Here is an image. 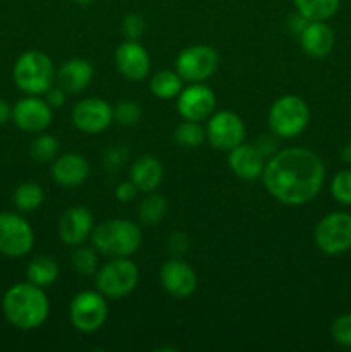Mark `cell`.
<instances>
[{
	"label": "cell",
	"mask_w": 351,
	"mask_h": 352,
	"mask_svg": "<svg viewBox=\"0 0 351 352\" xmlns=\"http://www.w3.org/2000/svg\"><path fill=\"white\" fill-rule=\"evenodd\" d=\"M264 184L268 195L288 206L310 203L322 191L326 167L322 158L306 148H286L265 162Z\"/></svg>",
	"instance_id": "6da1fadb"
},
{
	"label": "cell",
	"mask_w": 351,
	"mask_h": 352,
	"mask_svg": "<svg viewBox=\"0 0 351 352\" xmlns=\"http://www.w3.org/2000/svg\"><path fill=\"white\" fill-rule=\"evenodd\" d=\"M2 309L12 327L19 330H34L47 322L50 302L43 289L26 282L7 289L2 299Z\"/></svg>",
	"instance_id": "7a4b0ae2"
},
{
	"label": "cell",
	"mask_w": 351,
	"mask_h": 352,
	"mask_svg": "<svg viewBox=\"0 0 351 352\" xmlns=\"http://www.w3.org/2000/svg\"><path fill=\"white\" fill-rule=\"evenodd\" d=\"M92 244L96 253L112 258H129L143 241L141 229L126 219H114L93 227Z\"/></svg>",
	"instance_id": "3957f363"
},
{
	"label": "cell",
	"mask_w": 351,
	"mask_h": 352,
	"mask_svg": "<svg viewBox=\"0 0 351 352\" xmlns=\"http://www.w3.org/2000/svg\"><path fill=\"white\" fill-rule=\"evenodd\" d=\"M12 78L26 95H45L55 81L54 62L45 52L28 50L14 64Z\"/></svg>",
	"instance_id": "277c9868"
},
{
	"label": "cell",
	"mask_w": 351,
	"mask_h": 352,
	"mask_svg": "<svg viewBox=\"0 0 351 352\" xmlns=\"http://www.w3.org/2000/svg\"><path fill=\"white\" fill-rule=\"evenodd\" d=\"M310 122L308 103L296 95H284L275 100L268 112V127L277 138L299 136Z\"/></svg>",
	"instance_id": "5b68a950"
},
{
	"label": "cell",
	"mask_w": 351,
	"mask_h": 352,
	"mask_svg": "<svg viewBox=\"0 0 351 352\" xmlns=\"http://www.w3.org/2000/svg\"><path fill=\"white\" fill-rule=\"evenodd\" d=\"M96 289L107 299L129 296L140 282V270L129 258H112L95 274Z\"/></svg>",
	"instance_id": "8992f818"
},
{
	"label": "cell",
	"mask_w": 351,
	"mask_h": 352,
	"mask_svg": "<svg viewBox=\"0 0 351 352\" xmlns=\"http://www.w3.org/2000/svg\"><path fill=\"white\" fill-rule=\"evenodd\" d=\"M69 316L76 330L83 333H93L102 329L109 316L107 298L98 291H83L72 298L69 306Z\"/></svg>",
	"instance_id": "52a82bcc"
},
{
	"label": "cell",
	"mask_w": 351,
	"mask_h": 352,
	"mask_svg": "<svg viewBox=\"0 0 351 352\" xmlns=\"http://www.w3.org/2000/svg\"><path fill=\"white\" fill-rule=\"evenodd\" d=\"M317 248L323 254L336 256L351 250V215L346 212H332L323 217L313 232Z\"/></svg>",
	"instance_id": "ba28073f"
},
{
	"label": "cell",
	"mask_w": 351,
	"mask_h": 352,
	"mask_svg": "<svg viewBox=\"0 0 351 352\" xmlns=\"http://www.w3.org/2000/svg\"><path fill=\"white\" fill-rule=\"evenodd\" d=\"M219 54L210 45H193L184 48L176 58V71L182 81L205 82L219 67Z\"/></svg>",
	"instance_id": "9c48e42d"
},
{
	"label": "cell",
	"mask_w": 351,
	"mask_h": 352,
	"mask_svg": "<svg viewBox=\"0 0 351 352\" xmlns=\"http://www.w3.org/2000/svg\"><path fill=\"white\" fill-rule=\"evenodd\" d=\"M34 232L24 217L12 212L0 213V253L7 258H23L33 250Z\"/></svg>",
	"instance_id": "30bf717a"
},
{
	"label": "cell",
	"mask_w": 351,
	"mask_h": 352,
	"mask_svg": "<svg viewBox=\"0 0 351 352\" xmlns=\"http://www.w3.org/2000/svg\"><path fill=\"white\" fill-rule=\"evenodd\" d=\"M206 140L215 150L231 151L244 143L246 127L243 119L231 110L213 112L206 119Z\"/></svg>",
	"instance_id": "8fae6325"
},
{
	"label": "cell",
	"mask_w": 351,
	"mask_h": 352,
	"mask_svg": "<svg viewBox=\"0 0 351 352\" xmlns=\"http://www.w3.org/2000/svg\"><path fill=\"white\" fill-rule=\"evenodd\" d=\"M215 93L205 82H189L176 98V109L184 120L203 122L215 112Z\"/></svg>",
	"instance_id": "7c38bea8"
},
{
	"label": "cell",
	"mask_w": 351,
	"mask_h": 352,
	"mask_svg": "<svg viewBox=\"0 0 351 352\" xmlns=\"http://www.w3.org/2000/svg\"><path fill=\"white\" fill-rule=\"evenodd\" d=\"M54 119V109L38 95H28L12 107V120L21 131L43 133Z\"/></svg>",
	"instance_id": "4fadbf2b"
},
{
	"label": "cell",
	"mask_w": 351,
	"mask_h": 352,
	"mask_svg": "<svg viewBox=\"0 0 351 352\" xmlns=\"http://www.w3.org/2000/svg\"><path fill=\"white\" fill-rule=\"evenodd\" d=\"M114 122V107L102 98H85L72 109V124L85 134H100Z\"/></svg>",
	"instance_id": "5bb4252c"
},
{
	"label": "cell",
	"mask_w": 351,
	"mask_h": 352,
	"mask_svg": "<svg viewBox=\"0 0 351 352\" xmlns=\"http://www.w3.org/2000/svg\"><path fill=\"white\" fill-rule=\"evenodd\" d=\"M160 284L172 298L186 299L196 291L198 278L191 265L179 258H171L160 268Z\"/></svg>",
	"instance_id": "9a60e30c"
},
{
	"label": "cell",
	"mask_w": 351,
	"mask_h": 352,
	"mask_svg": "<svg viewBox=\"0 0 351 352\" xmlns=\"http://www.w3.org/2000/svg\"><path fill=\"white\" fill-rule=\"evenodd\" d=\"M116 67L129 81H143L150 72V55L138 40H126L117 47Z\"/></svg>",
	"instance_id": "2e32d148"
},
{
	"label": "cell",
	"mask_w": 351,
	"mask_h": 352,
	"mask_svg": "<svg viewBox=\"0 0 351 352\" xmlns=\"http://www.w3.org/2000/svg\"><path fill=\"white\" fill-rule=\"evenodd\" d=\"M93 232V215L85 206L65 210L58 222V237L67 246H79Z\"/></svg>",
	"instance_id": "e0dca14e"
},
{
	"label": "cell",
	"mask_w": 351,
	"mask_h": 352,
	"mask_svg": "<svg viewBox=\"0 0 351 352\" xmlns=\"http://www.w3.org/2000/svg\"><path fill=\"white\" fill-rule=\"evenodd\" d=\"M227 158L229 168L234 172V175L243 181H257L262 177L265 168V157L255 144L241 143L240 146L233 148Z\"/></svg>",
	"instance_id": "ac0fdd59"
},
{
	"label": "cell",
	"mask_w": 351,
	"mask_h": 352,
	"mask_svg": "<svg viewBox=\"0 0 351 352\" xmlns=\"http://www.w3.org/2000/svg\"><path fill=\"white\" fill-rule=\"evenodd\" d=\"M298 38L303 52L313 58L327 57L336 43L332 28L326 21H310Z\"/></svg>",
	"instance_id": "d6986e66"
},
{
	"label": "cell",
	"mask_w": 351,
	"mask_h": 352,
	"mask_svg": "<svg viewBox=\"0 0 351 352\" xmlns=\"http://www.w3.org/2000/svg\"><path fill=\"white\" fill-rule=\"evenodd\" d=\"M89 175V164L83 155L65 153L61 155L52 164V177L64 188L81 186Z\"/></svg>",
	"instance_id": "ffe728a7"
},
{
	"label": "cell",
	"mask_w": 351,
	"mask_h": 352,
	"mask_svg": "<svg viewBox=\"0 0 351 352\" xmlns=\"http://www.w3.org/2000/svg\"><path fill=\"white\" fill-rule=\"evenodd\" d=\"M93 74H95L93 65L86 58H71L61 65L55 74V81L67 95H76L88 88Z\"/></svg>",
	"instance_id": "44dd1931"
},
{
	"label": "cell",
	"mask_w": 351,
	"mask_h": 352,
	"mask_svg": "<svg viewBox=\"0 0 351 352\" xmlns=\"http://www.w3.org/2000/svg\"><path fill=\"white\" fill-rule=\"evenodd\" d=\"M131 181L140 191L153 192L164 179V167L153 155H143L131 167Z\"/></svg>",
	"instance_id": "7402d4cb"
},
{
	"label": "cell",
	"mask_w": 351,
	"mask_h": 352,
	"mask_svg": "<svg viewBox=\"0 0 351 352\" xmlns=\"http://www.w3.org/2000/svg\"><path fill=\"white\" fill-rule=\"evenodd\" d=\"M28 282L38 285L41 289H47L55 284L58 278V265L57 261L48 256H36L30 261L26 270Z\"/></svg>",
	"instance_id": "603a6c76"
},
{
	"label": "cell",
	"mask_w": 351,
	"mask_h": 352,
	"mask_svg": "<svg viewBox=\"0 0 351 352\" xmlns=\"http://www.w3.org/2000/svg\"><path fill=\"white\" fill-rule=\"evenodd\" d=\"M182 89V78L178 71H165L157 72L150 81V91L153 96L160 100H174Z\"/></svg>",
	"instance_id": "cb8c5ba5"
},
{
	"label": "cell",
	"mask_w": 351,
	"mask_h": 352,
	"mask_svg": "<svg viewBox=\"0 0 351 352\" xmlns=\"http://www.w3.org/2000/svg\"><path fill=\"white\" fill-rule=\"evenodd\" d=\"M292 3L308 21H327L339 10L341 0H292Z\"/></svg>",
	"instance_id": "d4e9b609"
},
{
	"label": "cell",
	"mask_w": 351,
	"mask_h": 352,
	"mask_svg": "<svg viewBox=\"0 0 351 352\" xmlns=\"http://www.w3.org/2000/svg\"><path fill=\"white\" fill-rule=\"evenodd\" d=\"M14 205L21 212H33L45 201V191L36 182H23L14 191Z\"/></svg>",
	"instance_id": "484cf974"
},
{
	"label": "cell",
	"mask_w": 351,
	"mask_h": 352,
	"mask_svg": "<svg viewBox=\"0 0 351 352\" xmlns=\"http://www.w3.org/2000/svg\"><path fill=\"white\" fill-rule=\"evenodd\" d=\"M167 199L162 195H148L143 201L140 203V208H138V215H140V220L147 226H155V223L162 222L167 215Z\"/></svg>",
	"instance_id": "4316f807"
},
{
	"label": "cell",
	"mask_w": 351,
	"mask_h": 352,
	"mask_svg": "<svg viewBox=\"0 0 351 352\" xmlns=\"http://www.w3.org/2000/svg\"><path fill=\"white\" fill-rule=\"evenodd\" d=\"M206 131L195 120H184L174 131V141L182 148L195 150L205 141Z\"/></svg>",
	"instance_id": "83f0119b"
},
{
	"label": "cell",
	"mask_w": 351,
	"mask_h": 352,
	"mask_svg": "<svg viewBox=\"0 0 351 352\" xmlns=\"http://www.w3.org/2000/svg\"><path fill=\"white\" fill-rule=\"evenodd\" d=\"M58 148L61 144H58L57 138L52 134H40L31 143L30 155L33 160L40 162V164H50L58 157Z\"/></svg>",
	"instance_id": "f1b7e54d"
},
{
	"label": "cell",
	"mask_w": 351,
	"mask_h": 352,
	"mask_svg": "<svg viewBox=\"0 0 351 352\" xmlns=\"http://www.w3.org/2000/svg\"><path fill=\"white\" fill-rule=\"evenodd\" d=\"M72 267L79 275H85V277L95 275L96 270H98V256H96L95 248L79 244L78 250L72 254Z\"/></svg>",
	"instance_id": "f546056e"
},
{
	"label": "cell",
	"mask_w": 351,
	"mask_h": 352,
	"mask_svg": "<svg viewBox=\"0 0 351 352\" xmlns=\"http://www.w3.org/2000/svg\"><path fill=\"white\" fill-rule=\"evenodd\" d=\"M143 110H141L140 103L134 100H120L116 107H114V122L120 124V126H134L141 120Z\"/></svg>",
	"instance_id": "4dcf8cb0"
},
{
	"label": "cell",
	"mask_w": 351,
	"mask_h": 352,
	"mask_svg": "<svg viewBox=\"0 0 351 352\" xmlns=\"http://www.w3.org/2000/svg\"><path fill=\"white\" fill-rule=\"evenodd\" d=\"M330 195L341 205L351 206V168H344L334 175L330 182Z\"/></svg>",
	"instance_id": "1f68e13d"
},
{
	"label": "cell",
	"mask_w": 351,
	"mask_h": 352,
	"mask_svg": "<svg viewBox=\"0 0 351 352\" xmlns=\"http://www.w3.org/2000/svg\"><path fill=\"white\" fill-rule=\"evenodd\" d=\"M330 336H332L334 342L351 349V313L341 315L339 318L334 320L332 327H330Z\"/></svg>",
	"instance_id": "d6a6232c"
},
{
	"label": "cell",
	"mask_w": 351,
	"mask_h": 352,
	"mask_svg": "<svg viewBox=\"0 0 351 352\" xmlns=\"http://www.w3.org/2000/svg\"><path fill=\"white\" fill-rule=\"evenodd\" d=\"M147 30V21L141 14L131 12L123 19V33L126 40H140Z\"/></svg>",
	"instance_id": "836d02e7"
},
{
	"label": "cell",
	"mask_w": 351,
	"mask_h": 352,
	"mask_svg": "<svg viewBox=\"0 0 351 352\" xmlns=\"http://www.w3.org/2000/svg\"><path fill=\"white\" fill-rule=\"evenodd\" d=\"M127 157H129V151L126 146H114L110 150L105 151L103 155V165H105L109 170H117L119 167H123L126 164Z\"/></svg>",
	"instance_id": "e575fe53"
},
{
	"label": "cell",
	"mask_w": 351,
	"mask_h": 352,
	"mask_svg": "<svg viewBox=\"0 0 351 352\" xmlns=\"http://www.w3.org/2000/svg\"><path fill=\"white\" fill-rule=\"evenodd\" d=\"M138 192H140V189H138L136 186H134V182L129 179V181H124L117 184L116 191H114V196H116L117 201L131 203L134 198H136Z\"/></svg>",
	"instance_id": "d590c367"
},
{
	"label": "cell",
	"mask_w": 351,
	"mask_h": 352,
	"mask_svg": "<svg viewBox=\"0 0 351 352\" xmlns=\"http://www.w3.org/2000/svg\"><path fill=\"white\" fill-rule=\"evenodd\" d=\"M43 96H45V102H47L52 109H61V107L65 103L67 93H65L61 86H52Z\"/></svg>",
	"instance_id": "8d00e7d4"
},
{
	"label": "cell",
	"mask_w": 351,
	"mask_h": 352,
	"mask_svg": "<svg viewBox=\"0 0 351 352\" xmlns=\"http://www.w3.org/2000/svg\"><path fill=\"white\" fill-rule=\"evenodd\" d=\"M189 248V241L186 237V234L182 232H174L169 237V250L172 254H182L186 253Z\"/></svg>",
	"instance_id": "74e56055"
},
{
	"label": "cell",
	"mask_w": 351,
	"mask_h": 352,
	"mask_svg": "<svg viewBox=\"0 0 351 352\" xmlns=\"http://www.w3.org/2000/svg\"><path fill=\"white\" fill-rule=\"evenodd\" d=\"M255 146L262 151L264 157H270V153H274V151L277 150V141H275L274 134H272V136H262Z\"/></svg>",
	"instance_id": "f35d334b"
},
{
	"label": "cell",
	"mask_w": 351,
	"mask_h": 352,
	"mask_svg": "<svg viewBox=\"0 0 351 352\" xmlns=\"http://www.w3.org/2000/svg\"><path fill=\"white\" fill-rule=\"evenodd\" d=\"M308 23H310V21L306 19L305 16H301V14H299L298 10H296L295 16L291 17V23H289V28H291L292 33H295V34H299V33H301L303 30H305L306 24H308Z\"/></svg>",
	"instance_id": "ab89813d"
},
{
	"label": "cell",
	"mask_w": 351,
	"mask_h": 352,
	"mask_svg": "<svg viewBox=\"0 0 351 352\" xmlns=\"http://www.w3.org/2000/svg\"><path fill=\"white\" fill-rule=\"evenodd\" d=\"M10 119H12V107L6 100H0V126L9 122Z\"/></svg>",
	"instance_id": "60d3db41"
},
{
	"label": "cell",
	"mask_w": 351,
	"mask_h": 352,
	"mask_svg": "<svg viewBox=\"0 0 351 352\" xmlns=\"http://www.w3.org/2000/svg\"><path fill=\"white\" fill-rule=\"evenodd\" d=\"M341 155H343V160L344 162H350V164H351V141H350V144H348V146L344 148L343 153H341Z\"/></svg>",
	"instance_id": "b9f144b4"
},
{
	"label": "cell",
	"mask_w": 351,
	"mask_h": 352,
	"mask_svg": "<svg viewBox=\"0 0 351 352\" xmlns=\"http://www.w3.org/2000/svg\"><path fill=\"white\" fill-rule=\"evenodd\" d=\"M72 2H76V3H79V6H88V3H92V2H95V0H72Z\"/></svg>",
	"instance_id": "7bdbcfd3"
}]
</instances>
